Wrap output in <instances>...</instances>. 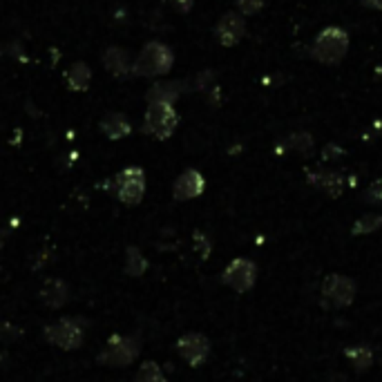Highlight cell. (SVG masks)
Here are the masks:
<instances>
[{
    "label": "cell",
    "mask_w": 382,
    "mask_h": 382,
    "mask_svg": "<svg viewBox=\"0 0 382 382\" xmlns=\"http://www.w3.org/2000/svg\"><path fill=\"white\" fill-rule=\"evenodd\" d=\"M139 358V342L127 335H112L105 349L99 353V362L107 367H127Z\"/></svg>",
    "instance_id": "4"
},
{
    "label": "cell",
    "mask_w": 382,
    "mask_h": 382,
    "mask_svg": "<svg viewBox=\"0 0 382 382\" xmlns=\"http://www.w3.org/2000/svg\"><path fill=\"white\" fill-rule=\"evenodd\" d=\"M309 183L316 186L318 190L327 192L329 197H340L346 188V179L340 173H311Z\"/></svg>",
    "instance_id": "12"
},
{
    "label": "cell",
    "mask_w": 382,
    "mask_h": 382,
    "mask_svg": "<svg viewBox=\"0 0 382 382\" xmlns=\"http://www.w3.org/2000/svg\"><path fill=\"white\" fill-rule=\"evenodd\" d=\"M286 146H288V150L297 152V155L307 157L309 152L313 150V146H316V141H313V137L309 132H293L291 137L286 139Z\"/></svg>",
    "instance_id": "20"
},
{
    "label": "cell",
    "mask_w": 382,
    "mask_h": 382,
    "mask_svg": "<svg viewBox=\"0 0 382 382\" xmlns=\"http://www.w3.org/2000/svg\"><path fill=\"white\" fill-rule=\"evenodd\" d=\"M101 130H103V134L107 139H123L130 134V121H127V116L123 114H118V112H112V114H107L103 121H101Z\"/></svg>",
    "instance_id": "15"
},
{
    "label": "cell",
    "mask_w": 382,
    "mask_h": 382,
    "mask_svg": "<svg viewBox=\"0 0 382 382\" xmlns=\"http://www.w3.org/2000/svg\"><path fill=\"white\" fill-rule=\"evenodd\" d=\"M134 382H166V376H164V371L159 369L157 362L148 360V362H143L139 367Z\"/></svg>",
    "instance_id": "22"
},
{
    "label": "cell",
    "mask_w": 382,
    "mask_h": 382,
    "mask_svg": "<svg viewBox=\"0 0 382 382\" xmlns=\"http://www.w3.org/2000/svg\"><path fill=\"white\" fill-rule=\"evenodd\" d=\"M116 194L125 206H137L146 192V175L137 166H130L116 175Z\"/></svg>",
    "instance_id": "5"
},
{
    "label": "cell",
    "mask_w": 382,
    "mask_h": 382,
    "mask_svg": "<svg viewBox=\"0 0 382 382\" xmlns=\"http://www.w3.org/2000/svg\"><path fill=\"white\" fill-rule=\"evenodd\" d=\"M192 3H194V0H175V7H177V10H179V12H190L192 10Z\"/></svg>",
    "instance_id": "27"
},
{
    "label": "cell",
    "mask_w": 382,
    "mask_h": 382,
    "mask_svg": "<svg viewBox=\"0 0 382 382\" xmlns=\"http://www.w3.org/2000/svg\"><path fill=\"white\" fill-rule=\"evenodd\" d=\"M103 63H105V67L114 76H125L127 72L132 70L130 56H127V52H125V49H121V47H110V49H105Z\"/></svg>",
    "instance_id": "16"
},
{
    "label": "cell",
    "mask_w": 382,
    "mask_h": 382,
    "mask_svg": "<svg viewBox=\"0 0 382 382\" xmlns=\"http://www.w3.org/2000/svg\"><path fill=\"white\" fill-rule=\"evenodd\" d=\"M378 228H382V215H376V212H369V215L360 217L358 222L353 224L351 233H353V235H369V233H376Z\"/></svg>",
    "instance_id": "21"
},
{
    "label": "cell",
    "mask_w": 382,
    "mask_h": 382,
    "mask_svg": "<svg viewBox=\"0 0 382 382\" xmlns=\"http://www.w3.org/2000/svg\"><path fill=\"white\" fill-rule=\"evenodd\" d=\"M179 123V114L170 103H150L146 110V121H143V130L146 134H152L155 139L164 141L173 137Z\"/></svg>",
    "instance_id": "3"
},
{
    "label": "cell",
    "mask_w": 382,
    "mask_h": 382,
    "mask_svg": "<svg viewBox=\"0 0 382 382\" xmlns=\"http://www.w3.org/2000/svg\"><path fill=\"white\" fill-rule=\"evenodd\" d=\"M45 340L49 344L58 346V349H79L83 344V329L79 327V322L70 320V318H63L54 322V324L45 327Z\"/></svg>",
    "instance_id": "6"
},
{
    "label": "cell",
    "mask_w": 382,
    "mask_h": 382,
    "mask_svg": "<svg viewBox=\"0 0 382 382\" xmlns=\"http://www.w3.org/2000/svg\"><path fill=\"white\" fill-rule=\"evenodd\" d=\"M206 190V179H203V175L199 170H186V173L179 175V179L175 181V188H173V194L175 199L179 201H188V199H194L199 197V194Z\"/></svg>",
    "instance_id": "11"
},
{
    "label": "cell",
    "mask_w": 382,
    "mask_h": 382,
    "mask_svg": "<svg viewBox=\"0 0 382 382\" xmlns=\"http://www.w3.org/2000/svg\"><path fill=\"white\" fill-rule=\"evenodd\" d=\"M67 297H70V288H67L65 282H61V279H47L45 286L40 288V300L49 309L65 307Z\"/></svg>",
    "instance_id": "13"
},
{
    "label": "cell",
    "mask_w": 382,
    "mask_h": 382,
    "mask_svg": "<svg viewBox=\"0 0 382 382\" xmlns=\"http://www.w3.org/2000/svg\"><path fill=\"white\" fill-rule=\"evenodd\" d=\"M367 199L369 201H382V177L367 188Z\"/></svg>",
    "instance_id": "25"
},
{
    "label": "cell",
    "mask_w": 382,
    "mask_h": 382,
    "mask_svg": "<svg viewBox=\"0 0 382 382\" xmlns=\"http://www.w3.org/2000/svg\"><path fill=\"white\" fill-rule=\"evenodd\" d=\"M346 358L351 360L353 364V369L355 371H367L371 367V362H373V351H371V346H351V349H346L344 351Z\"/></svg>",
    "instance_id": "18"
},
{
    "label": "cell",
    "mask_w": 382,
    "mask_h": 382,
    "mask_svg": "<svg viewBox=\"0 0 382 382\" xmlns=\"http://www.w3.org/2000/svg\"><path fill=\"white\" fill-rule=\"evenodd\" d=\"M322 295L327 297L331 304L335 307H349V304L355 300V282L344 275H329L322 284Z\"/></svg>",
    "instance_id": "8"
},
{
    "label": "cell",
    "mask_w": 382,
    "mask_h": 382,
    "mask_svg": "<svg viewBox=\"0 0 382 382\" xmlns=\"http://www.w3.org/2000/svg\"><path fill=\"white\" fill-rule=\"evenodd\" d=\"M173 65H175L173 49L159 40H150L148 45L139 52L137 61L132 63V74L152 79V76L168 74L170 70H173Z\"/></svg>",
    "instance_id": "2"
},
{
    "label": "cell",
    "mask_w": 382,
    "mask_h": 382,
    "mask_svg": "<svg viewBox=\"0 0 382 382\" xmlns=\"http://www.w3.org/2000/svg\"><path fill=\"white\" fill-rule=\"evenodd\" d=\"M194 249L199 251L201 259H206L208 255H210V242H208V237H203L201 233H194Z\"/></svg>",
    "instance_id": "24"
},
{
    "label": "cell",
    "mask_w": 382,
    "mask_h": 382,
    "mask_svg": "<svg viewBox=\"0 0 382 382\" xmlns=\"http://www.w3.org/2000/svg\"><path fill=\"white\" fill-rule=\"evenodd\" d=\"M177 351H179V355L190 364V367H199V364H203L208 358L210 342H208V338L201 333H186L177 340Z\"/></svg>",
    "instance_id": "9"
},
{
    "label": "cell",
    "mask_w": 382,
    "mask_h": 382,
    "mask_svg": "<svg viewBox=\"0 0 382 382\" xmlns=\"http://www.w3.org/2000/svg\"><path fill=\"white\" fill-rule=\"evenodd\" d=\"M181 94V83H157L148 90V105L150 103H170L173 105Z\"/></svg>",
    "instance_id": "14"
},
{
    "label": "cell",
    "mask_w": 382,
    "mask_h": 382,
    "mask_svg": "<svg viewBox=\"0 0 382 382\" xmlns=\"http://www.w3.org/2000/svg\"><path fill=\"white\" fill-rule=\"evenodd\" d=\"M92 81V72L85 63H74L70 70H67V83H70V90L74 92H85L90 88Z\"/></svg>",
    "instance_id": "17"
},
{
    "label": "cell",
    "mask_w": 382,
    "mask_h": 382,
    "mask_svg": "<svg viewBox=\"0 0 382 382\" xmlns=\"http://www.w3.org/2000/svg\"><path fill=\"white\" fill-rule=\"evenodd\" d=\"M266 0H237V10H240L242 16H253L264 10Z\"/></svg>",
    "instance_id": "23"
},
{
    "label": "cell",
    "mask_w": 382,
    "mask_h": 382,
    "mask_svg": "<svg viewBox=\"0 0 382 382\" xmlns=\"http://www.w3.org/2000/svg\"><path fill=\"white\" fill-rule=\"evenodd\" d=\"M146 268H148L146 257H143L137 246H130V249L125 251V273L132 277H141L146 273Z\"/></svg>",
    "instance_id": "19"
},
{
    "label": "cell",
    "mask_w": 382,
    "mask_h": 382,
    "mask_svg": "<svg viewBox=\"0 0 382 382\" xmlns=\"http://www.w3.org/2000/svg\"><path fill=\"white\" fill-rule=\"evenodd\" d=\"M244 34H246L244 16L237 12H226L215 27V36L224 47H235L244 38Z\"/></svg>",
    "instance_id": "10"
},
{
    "label": "cell",
    "mask_w": 382,
    "mask_h": 382,
    "mask_svg": "<svg viewBox=\"0 0 382 382\" xmlns=\"http://www.w3.org/2000/svg\"><path fill=\"white\" fill-rule=\"evenodd\" d=\"M255 279H257V266H255V262L246 259V257L233 259L222 273V282L226 286H231L233 291H237V293L251 291Z\"/></svg>",
    "instance_id": "7"
},
{
    "label": "cell",
    "mask_w": 382,
    "mask_h": 382,
    "mask_svg": "<svg viewBox=\"0 0 382 382\" xmlns=\"http://www.w3.org/2000/svg\"><path fill=\"white\" fill-rule=\"evenodd\" d=\"M364 5L371 7V10H380L382 12V0H362Z\"/></svg>",
    "instance_id": "28"
},
{
    "label": "cell",
    "mask_w": 382,
    "mask_h": 382,
    "mask_svg": "<svg viewBox=\"0 0 382 382\" xmlns=\"http://www.w3.org/2000/svg\"><path fill=\"white\" fill-rule=\"evenodd\" d=\"M346 52H349V34H346L342 27H331L322 29L316 40H313L311 54L316 61H320L322 65H338L344 61Z\"/></svg>",
    "instance_id": "1"
},
{
    "label": "cell",
    "mask_w": 382,
    "mask_h": 382,
    "mask_svg": "<svg viewBox=\"0 0 382 382\" xmlns=\"http://www.w3.org/2000/svg\"><path fill=\"white\" fill-rule=\"evenodd\" d=\"M342 155H344V150L340 146H335V143H329V146L322 150V159H324V161H333V159L342 157Z\"/></svg>",
    "instance_id": "26"
}]
</instances>
